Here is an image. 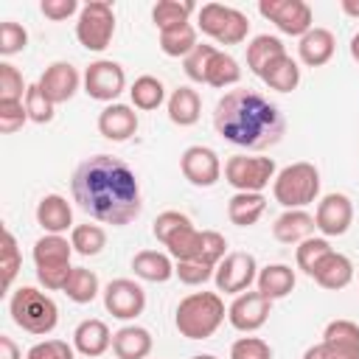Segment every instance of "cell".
<instances>
[{"label": "cell", "mask_w": 359, "mask_h": 359, "mask_svg": "<svg viewBox=\"0 0 359 359\" xmlns=\"http://www.w3.org/2000/svg\"><path fill=\"white\" fill-rule=\"evenodd\" d=\"M73 202L95 222L123 227L143 210L137 174L112 154H93L81 160L70 180Z\"/></svg>", "instance_id": "cell-1"}, {"label": "cell", "mask_w": 359, "mask_h": 359, "mask_svg": "<svg viewBox=\"0 0 359 359\" xmlns=\"http://www.w3.org/2000/svg\"><path fill=\"white\" fill-rule=\"evenodd\" d=\"M216 132L241 149L264 151L286 135V118L280 109L255 90H230L213 107Z\"/></svg>", "instance_id": "cell-2"}, {"label": "cell", "mask_w": 359, "mask_h": 359, "mask_svg": "<svg viewBox=\"0 0 359 359\" xmlns=\"http://www.w3.org/2000/svg\"><path fill=\"white\" fill-rule=\"evenodd\" d=\"M224 300L219 292H191L177 303L174 325L185 339H208L224 323Z\"/></svg>", "instance_id": "cell-3"}, {"label": "cell", "mask_w": 359, "mask_h": 359, "mask_svg": "<svg viewBox=\"0 0 359 359\" xmlns=\"http://www.w3.org/2000/svg\"><path fill=\"white\" fill-rule=\"evenodd\" d=\"M8 314L22 331H28L34 337L50 334L56 328V323H59V309H56L53 297L39 292V289H34V286H20V289L11 292Z\"/></svg>", "instance_id": "cell-4"}, {"label": "cell", "mask_w": 359, "mask_h": 359, "mask_svg": "<svg viewBox=\"0 0 359 359\" xmlns=\"http://www.w3.org/2000/svg\"><path fill=\"white\" fill-rule=\"evenodd\" d=\"M272 196L278 205H283L286 210H297L311 205L320 196V171L314 163H292L286 168H280L272 180Z\"/></svg>", "instance_id": "cell-5"}, {"label": "cell", "mask_w": 359, "mask_h": 359, "mask_svg": "<svg viewBox=\"0 0 359 359\" xmlns=\"http://www.w3.org/2000/svg\"><path fill=\"white\" fill-rule=\"evenodd\" d=\"M196 25L202 34H208L219 45H241L250 34L247 14L224 3H205L196 11Z\"/></svg>", "instance_id": "cell-6"}, {"label": "cell", "mask_w": 359, "mask_h": 359, "mask_svg": "<svg viewBox=\"0 0 359 359\" xmlns=\"http://www.w3.org/2000/svg\"><path fill=\"white\" fill-rule=\"evenodd\" d=\"M115 36V11L109 3L104 0H90L81 6L79 20H76V39L81 48L101 53L104 48H109Z\"/></svg>", "instance_id": "cell-7"}, {"label": "cell", "mask_w": 359, "mask_h": 359, "mask_svg": "<svg viewBox=\"0 0 359 359\" xmlns=\"http://www.w3.org/2000/svg\"><path fill=\"white\" fill-rule=\"evenodd\" d=\"M278 174V165L272 157H247V154H233L224 163V180L236 191L247 194H261Z\"/></svg>", "instance_id": "cell-8"}, {"label": "cell", "mask_w": 359, "mask_h": 359, "mask_svg": "<svg viewBox=\"0 0 359 359\" xmlns=\"http://www.w3.org/2000/svg\"><path fill=\"white\" fill-rule=\"evenodd\" d=\"M258 11L286 36H303L314 28V11L303 0H261Z\"/></svg>", "instance_id": "cell-9"}, {"label": "cell", "mask_w": 359, "mask_h": 359, "mask_svg": "<svg viewBox=\"0 0 359 359\" xmlns=\"http://www.w3.org/2000/svg\"><path fill=\"white\" fill-rule=\"evenodd\" d=\"M126 87V73L118 62L112 59H95L87 65L84 70V93L93 101H104V104H115V98L123 93Z\"/></svg>", "instance_id": "cell-10"}, {"label": "cell", "mask_w": 359, "mask_h": 359, "mask_svg": "<svg viewBox=\"0 0 359 359\" xmlns=\"http://www.w3.org/2000/svg\"><path fill=\"white\" fill-rule=\"evenodd\" d=\"M258 278V264L250 252H227L222 258V264L213 272L216 289L224 294H241L250 292V286Z\"/></svg>", "instance_id": "cell-11"}, {"label": "cell", "mask_w": 359, "mask_h": 359, "mask_svg": "<svg viewBox=\"0 0 359 359\" xmlns=\"http://www.w3.org/2000/svg\"><path fill=\"white\" fill-rule=\"evenodd\" d=\"M104 309L115 320H135L146 309V292L129 278H115L104 286Z\"/></svg>", "instance_id": "cell-12"}, {"label": "cell", "mask_w": 359, "mask_h": 359, "mask_svg": "<svg viewBox=\"0 0 359 359\" xmlns=\"http://www.w3.org/2000/svg\"><path fill=\"white\" fill-rule=\"evenodd\" d=\"M180 171L191 185L210 188L222 177V160L210 146H202V143L199 146H188L182 151V157H180Z\"/></svg>", "instance_id": "cell-13"}, {"label": "cell", "mask_w": 359, "mask_h": 359, "mask_svg": "<svg viewBox=\"0 0 359 359\" xmlns=\"http://www.w3.org/2000/svg\"><path fill=\"white\" fill-rule=\"evenodd\" d=\"M269 311H272V300L264 297L258 289L255 292H241L236 294V300L230 303L227 309V320L236 331H244V334H252L258 331L266 320H269Z\"/></svg>", "instance_id": "cell-14"}, {"label": "cell", "mask_w": 359, "mask_h": 359, "mask_svg": "<svg viewBox=\"0 0 359 359\" xmlns=\"http://www.w3.org/2000/svg\"><path fill=\"white\" fill-rule=\"evenodd\" d=\"M351 222H353V202H351L345 194L334 191V194H325V196L317 202L314 224H317V230H320L325 238H331V236H345L348 227H351Z\"/></svg>", "instance_id": "cell-15"}, {"label": "cell", "mask_w": 359, "mask_h": 359, "mask_svg": "<svg viewBox=\"0 0 359 359\" xmlns=\"http://www.w3.org/2000/svg\"><path fill=\"white\" fill-rule=\"evenodd\" d=\"M84 81V76H79V70L70 65V62H53L45 67V73L39 76V87L42 93L53 101V104H65L76 95L79 84Z\"/></svg>", "instance_id": "cell-16"}, {"label": "cell", "mask_w": 359, "mask_h": 359, "mask_svg": "<svg viewBox=\"0 0 359 359\" xmlns=\"http://www.w3.org/2000/svg\"><path fill=\"white\" fill-rule=\"evenodd\" d=\"M98 132L112 143H123L137 132V112L129 104H107L98 112Z\"/></svg>", "instance_id": "cell-17"}, {"label": "cell", "mask_w": 359, "mask_h": 359, "mask_svg": "<svg viewBox=\"0 0 359 359\" xmlns=\"http://www.w3.org/2000/svg\"><path fill=\"white\" fill-rule=\"evenodd\" d=\"M36 224L45 233L62 236L65 230H73V208L62 194H45L36 205Z\"/></svg>", "instance_id": "cell-18"}, {"label": "cell", "mask_w": 359, "mask_h": 359, "mask_svg": "<svg viewBox=\"0 0 359 359\" xmlns=\"http://www.w3.org/2000/svg\"><path fill=\"white\" fill-rule=\"evenodd\" d=\"M73 348H76V353L90 356V359L107 353L112 348V334H109L107 323L104 320H95V317L81 320L76 325V331H73Z\"/></svg>", "instance_id": "cell-19"}, {"label": "cell", "mask_w": 359, "mask_h": 359, "mask_svg": "<svg viewBox=\"0 0 359 359\" xmlns=\"http://www.w3.org/2000/svg\"><path fill=\"white\" fill-rule=\"evenodd\" d=\"M334 50H337L334 34H331L328 28H320V25H314V28H311L309 34H303L300 42H297V56H300V62L309 65V67H323V65H328L331 56H334Z\"/></svg>", "instance_id": "cell-20"}, {"label": "cell", "mask_w": 359, "mask_h": 359, "mask_svg": "<svg viewBox=\"0 0 359 359\" xmlns=\"http://www.w3.org/2000/svg\"><path fill=\"white\" fill-rule=\"evenodd\" d=\"M317 230L314 224V216L306 210V208H297V210H283L275 224H272V236L280 241V244H300L306 238H311Z\"/></svg>", "instance_id": "cell-21"}, {"label": "cell", "mask_w": 359, "mask_h": 359, "mask_svg": "<svg viewBox=\"0 0 359 359\" xmlns=\"http://www.w3.org/2000/svg\"><path fill=\"white\" fill-rule=\"evenodd\" d=\"M31 255H34L36 269H67L70 266V255H73V244L65 236L45 233L42 238L34 241Z\"/></svg>", "instance_id": "cell-22"}, {"label": "cell", "mask_w": 359, "mask_h": 359, "mask_svg": "<svg viewBox=\"0 0 359 359\" xmlns=\"http://www.w3.org/2000/svg\"><path fill=\"white\" fill-rule=\"evenodd\" d=\"M323 342L337 359H359V325L353 320H331L323 331Z\"/></svg>", "instance_id": "cell-23"}, {"label": "cell", "mask_w": 359, "mask_h": 359, "mask_svg": "<svg viewBox=\"0 0 359 359\" xmlns=\"http://www.w3.org/2000/svg\"><path fill=\"white\" fill-rule=\"evenodd\" d=\"M311 278H314L323 289H331V292L345 289V286L353 280V261H351L348 255L331 250V252L317 264V269H314Z\"/></svg>", "instance_id": "cell-24"}, {"label": "cell", "mask_w": 359, "mask_h": 359, "mask_svg": "<svg viewBox=\"0 0 359 359\" xmlns=\"http://www.w3.org/2000/svg\"><path fill=\"white\" fill-rule=\"evenodd\" d=\"M151 348L154 339L143 325H123L112 334V353L118 359H146Z\"/></svg>", "instance_id": "cell-25"}, {"label": "cell", "mask_w": 359, "mask_h": 359, "mask_svg": "<svg viewBox=\"0 0 359 359\" xmlns=\"http://www.w3.org/2000/svg\"><path fill=\"white\" fill-rule=\"evenodd\" d=\"M132 272L140 278V280H149V283H165L174 278V261L171 255L160 252V250H140L135 258H132Z\"/></svg>", "instance_id": "cell-26"}, {"label": "cell", "mask_w": 359, "mask_h": 359, "mask_svg": "<svg viewBox=\"0 0 359 359\" xmlns=\"http://www.w3.org/2000/svg\"><path fill=\"white\" fill-rule=\"evenodd\" d=\"M165 107H168L171 123H177V126H194V123L199 121V115H202V98H199V93H196L194 87H188V84L177 87V90L168 95Z\"/></svg>", "instance_id": "cell-27"}, {"label": "cell", "mask_w": 359, "mask_h": 359, "mask_svg": "<svg viewBox=\"0 0 359 359\" xmlns=\"http://www.w3.org/2000/svg\"><path fill=\"white\" fill-rule=\"evenodd\" d=\"M266 210V196L264 194H247V191H236L227 202V219L236 227H252Z\"/></svg>", "instance_id": "cell-28"}, {"label": "cell", "mask_w": 359, "mask_h": 359, "mask_svg": "<svg viewBox=\"0 0 359 359\" xmlns=\"http://www.w3.org/2000/svg\"><path fill=\"white\" fill-rule=\"evenodd\" d=\"M258 292L269 300H280L294 289V269L286 264H266L264 269H258Z\"/></svg>", "instance_id": "cell-29"}, {"label": "cell", "mask_w": 359, "mask_h": 359, "mask_svg": "<svg viewBox=\"0 0 359 359\" xmlns=\"http://www.w3.org/2000/svg\"><path fill=\"white\" fill-rule=\"evenodd\" d=\"M283 53H286V48H283V42H280L278 36L258 34V36H252V42H247V67L261 79V73H264L278 56H283Z\"/></svg>", "instance_id": "cell-30"}, {"label": "cell", "mask_w": 359, "mask_h": 359, "mask_svg": "<svg viewBox=\"0 0 359 359\" xmlns=\"http://www.w3.org/2000/svg\"><path fill=\"white\" fill-rule=\"evenodd\" d=\"M261 81H264L269 90L292 93V90H297V84H300V67H297V62H294L289 53H283V56H278V59L261 73Z\"/></svg>", "instance_id": "cell-31"}, {"label": "cell", "mask_w": 359, "mask_h": 359, "mask_svg": "<svg viewBox=\"0 0 359 359\" xmlns=\"http://www.w3.org/2000/svg\"><path fill=\"white\" fill-rule=\"evenodd\" d=\"M194 11L196 6L191 0H157L151 8V22L157 25V31H168V28L185 25Z\"/></svg>", "instance_id": "cell-32"}, {"label": "cell", "mask_w": 359, "mask_h": 359, "mask_svg": "<svg viewBox=\"0 0 359 359\" xmlns=\"http://www.w3.org/2000/svg\"><path fill=\"white\" fill-rule=\"evenodd\" d=\"M129 98H132L135 109L151 112L165 101V87H163V81L157 76H137L132 81V87H129Z\"/></svg>", "instance_id": "cell-33"}, {"label": "cell", "mask_w": 359, "mask_h": 359, "mask_svg": "<svg viewBox=\"0 0 359 359\" xmlns=\"http://www.w3.org/2000/svg\"><path fill=\"white\" fill-rule=\"evenodd\" d=\"M73 303H93L101 292V283H98V275L87 266H73L65 289H62Z\"/></svg>", "instance_id": "cell-34"}, {"label": "cell", "mask_w": 359, "mask_h": 359, "mask_svg": "<svg viewBox=\"0 0 359 359\" xmlns=\"http://www.w3.org/2000/svg\"><path fill=\"white\" fill-rule=\"evenodd\" d=\"M196 28L191 22L185 25H177V28H168V31H160V50L165 56H174V59H185L194 48H196Z\"/></svg>", "instance_id": "cell-35"}, {"label": "cell", "mask_w": 359, "mask_h": 359, "mask_svg": "<svg viewBox=\"0 0 359 359\" xmlns=\"http://www.w3.org/2000/svg\"><path fill=\"white\" fill-rule=\"evenodd\" d=\"M165 250L174 261H199V252H202V230H196L194 224L182 227L180 233H174L168 241H165Z\"/></svg>", "instance_id": "cell-36"}, {"label": "cell", "mask_w": 359, "mask_h": 359, "mask_svg": "<svg viewBox=\"0 0 359 359\" xmlns=\"http://www.w3.org/2000/svg\"><path fill=\"white\" fill-rule=\"evenodd\" d=\"M238 79H241V67H238V62H236L230 53H224V50H216V53H213V59H210V65H208V76H205V84L224 90V87L236 84Z\"/></svg>", "instance_id": "cell-37"}, {"label": "cell", "mask_w": 359, "mask_h": 359, "mask_svg": "<svg viewBox=\"0 0 359 359\" xmlns=\"http://www.w3.org/2000/svg\"><path fill=\"white\" fill-rule=\"evenodd\" d=\"M70 244H73V252L90 258V255H98L104 247H107V233L101 224H76L70 230Z\"/></svg>", "instance_id": "cell-38"}, {"label": "cell", "mask_w": 359, "mask_h": 359, "mask_svg": "<svg viewBox=\"0 0 359 359\" xmlns=\"http://www.w3.org/2000/svg\"><path fill=\"white\" fill-rule=\"evenodd\" d=\"M328 252H331V244H328V238H325V236H311V238L300 241V244H297V250H294L297 269H303V272L311 278V275H314V269H317V264H320Z\"/></svg>", "instance_id": "cell-39"}, {"label": "cell", "mask_w": 359, "mask_h": 359, "mask_svg": "<svg viewBox=\"0 0 359 359\" xmlns=\"http://www.w3.org/2000/svg\"><path fill=\"white\" fill-rule=\"evenodd\" d=\"M0 269H3V289L8 292L17 272L22 269V252L17 247V238L8 227H3V250H0Z\"/></svg>", "instance_id": "cell-40"}, {"label": "cell", "mask_w": 359, "mask_h": 359, "mask_svg": "<svg viewBox=\"0 0 359 359\" xmlns=\"http://www.w3.org/2000/svg\"><path fill=\"white\" fill-rule=\"evenodd\" d=\"M219 48L216 45H208V42H199L185 59H182V70H185V76L191 79V81H199V84H205V76H208V65H210V59H213V53H216Z\"/></svg>", "instance_id": "cell-41"}, {"label": "cell", "mask_w": 359, "mask_h": 359, "mask_svg": "<svg viewBox=\"0 0 359 359\" xmlns=\"http://www.w3.org/2000/svg\"><path fill=\"white\" fill-rule=\"evenodd\" d=\"M25 112H28V121L34 123H50L53 121V109L56 104L42 93L39 84H28V93H25Z\"/></svg>", "instance_id": "cell-42"}, {"label": "cell", "mask_w": 359, "mask_h": 359, "mask_svg": "<svg viewBox=\"0 0 359 359\" xmlns=\"http://www.w3.org/2000/svg\"><path fill=\"white\" fill-rule=\"evenodd\" d=\"M25 93L22 73L11 62H0V101H25Z\"/></svg>", "instance_id": "cell-43"}, {"label": "cell", "mask_w": 359, "mask_h": 359, "mask_svg": "<svg viewBox=\"0 0 359 359\" xmlns=\"http://www.w3.org/2000/svg\"><path fill=\"white\" fill-rule=\"evenodd\" d=\"M25 45H28V31L14 20H3L0 22V53L14 56V53L25 50Z\"/></svg>", "instance_id": "cell-44"}, {"label": "cell", "mask_w": 359, "mask_h": 359, "mask_svg": "<svg viewBox=\"0 0 359 359\" xmlns=\"http://www.w3.org/2000/svg\"><path fill=\"white\" fill-rule=\"evenodd\" d=\"M188 224H194L185 213H180V210H163L157 219H154V224H151V233H154V238L165 247V241L174 236V233H180L182 227H188Z\"/></svg>", "instance_id": "cell-45"}, {"label": "cell", "mask_w": 359, "mask_h": 359, "mask_svg": "<svg viewBox=\"0 0 359 359\" xmlns=\"http://www.w3.org/2000/svg\"><path fill=\"white\" fill-rule=\"evenodd\" d=\"M230 359H272V348L261 337H238L230 345Z\"/></svg>", "instance_id": "cell-46"}, {"label": "cell", "mask_w": 359, "mask_h": 359, "mask_svg": "<svg viewBox=\"0 0 359 359\" xmlns=\"http://www.w3.org/2000/svg\"><path fill=\"white\" fill-rule=\"evenodd\" d=\"M213 266L202 264V261H174V275L180 278V283L185 286H202L213 278Z\"/></svg>", "instance_id": "cell-47"}, {"label": "cell", "mask_w": 359, "mask_h": 359, "mask_svg": "<svg viewBox=\"0 0 359 359\" xmlns=\"http://www.w3.org/2000/svg\"><path fill=\"white\" fill-rule=\"evenodd\" d=\"M224 255H227V238L222 233H216V230H202V252H199V261L216 269Z\"/></svg>", "instance_id": "cell-48"}, {"label": "cell", "mask_w": 359, "mask_h": 359, "mask_svg": "<svg viewBox=\"0 0 359 359\" xmlns=\"http://www.w3.org/2000/svg\"><path fill=\"white\" fill-rule=\"evenodd\" d=\"M25 359H76V348L65 339H42L28 348Z\"/></svg>", "instance_id": "cell-49"}, {"label": "cell", "mask_w": 359, "mask_h": 359, "mask_svg": "<svg viewBox=\"0 0 359 359\" xmlns=\"http://www.w3.org/2000/svg\"><path fill=\"white\" fill-rule=\"evenodd\" d=\"M25 121H28V112L22 101H0V132L3 135L22 129Z\"/></svg>", "instance_id": "cell-50"}, {"label": "cell", "mask_w": 359, "mask_h": 359, "mask_svg": "<svg viewBox=\"0 0 359 359\" xmlns=\"http://www.w3.org/2000/svg\"><path fill=\"white\" fill-rule=\"evenodd\" d=\"M39 11H42L48 20L62 22V20L73 17V14H76V11H81V8H79V3H76V0H42V3H39Z\"/></svg>", "instance_id": "cell-51"}, {"label": "cell", "mask_w": 359, "mask_h": 359, "mask_svg": "<svg viewBox=\"0 0 359 359\" xmlns=\"http://www.w3.org/2000/svg\"><path fill=\"white\" fill-rule=\"evenodd\" d=\"M0 359H22V351L8 334H0Z\"/></svg>", "instance_id": "cell-52"}, {"label": "cell", "mask_w": 359, "mask_h": 359, "mask_svg": "<svg viewBox=\"0 0 359 359\" xmlns=\"http://www.w3.org/2000/svg\"><path fill=\"white\" fill-rule=\"evenodd\" d=\"M303 359H337V356L331 353V348H328L325 342H317V345H311V348H306V353H303Z\"/></svg>", "instance_id": "cell-53"}, {"label": "cell", "mask_w": 359, "mask_h": 359, "mask_svg": "<svg viewBox=\"0 0 359 359\" xmlns=\"http://www.w3.org/2000/svg\"><path fill=\"white\" fill-rule=\"evenodd\" d=\"M339 8H342L348 17H356V20H359V0H342Z\"/></svg>", "instance_id": "cell-54"}, {"label": "cell", "mask_w": 359, "mask_h": 359, "mask_svg": "<svg viewBox=\"0 0 359 359\" xmlns=\"http://www.w3.org/2000/svg\"><path fill=\"white\" fill-rule=\"evenodd\" d=\"M351 56H353V62L359 65V31L351 36Z\"/></svg>", "instance_id": "cell-55"}, {"label": "cell", "mask_w": 359, "mask_h": 359, "mask_svg": "<svg viewBox=\"0 0 359 359\" xmlns=\"http://www.w3.org/2000/svg\"><path fill=\"white\" fill-rule=\"evenodd\" d=\"M191 359H219V356H213V353H196V356H191Z\"/></svg>", "instance_id": "cell-56"}]
</instances>
